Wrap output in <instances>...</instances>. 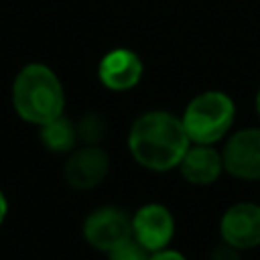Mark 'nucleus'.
<instances>
[{"mask_svg": "<svg viewBox=\"0 0 260 260\" xmlns=\"http://www.w3.org/2000/svg\"><path fill=\"white\" fill-rule=\"evenodd\" d=\"M148 256L150 252L144 246H140L134 238L124 240L108 252V260H148Z\"/></svg>", "mask_w": 260, "mask_h": 260, "instance_id": "nucleus-13", "label": "nucleus"}, {"mask_svg": "<svg viewBox=\"0 0 260 260\" xmlns=\"http://www.w3.org/2000/svg\"><path fill=\"white\" fill-rule=\"evenodd\" d=\"M177 169H179L181 177L195 187L211 185L223 173L221 150H217L213 144H193L191 142V146L187 148V152L181 158Z\"/></svg>", "mask_w": 260, "mask_h": 260, "instance_id": "nucleus-10", "label": "nucleus"}, {"mask_svg": "<svg viewBox=\"0 0 260 260\" xmlns=\"http://www.w3.org/2000/svg\"><path fill=\"white\" fill-rule=\"evenodd\" d=\"M175 236V217L162 203H144L132 213V238L150 254L169 248Z\"/></svg>", "mask_w": 260, "mask_h": 260, "instance_id": "nucleus-6", "label": "nucleus"}, {"mask_svg": "<svg viewBox=\"0 0 260 260\" xmlns=\"http://www.w3.org/2000/svg\"><path fill=\"white\" fill-rule=\"evenodd\" d=\"M148 260H187L179 250H171V248H165V250H158V252H152L148 256Z\"/></svg>", "mask_w": 260, "mask_h": 260, "instance_id": "nucleus-15", "label": "nucleus"}, {"mask_svg": "<svg viewBox=\"0 0 260 260\" xmlns=\"http://www.w3.org/2000/svg\"><path fill=\"white\" fill-rule=\"evenodd\" d=\"M207 260H244L242 256V250L225 244V242H219L211 252H209V258Z\"/></svg>", "mask_w": 260, "mask_h": 260, "instance_id": "nucleus-14", "label": "nucleus"}, {"mask_svg": "<svg viewBox=\"0 0 260 260\" xmlns=\"http://www.w3.org/2000/svg\"><path fill=\"white\" fill-rule=\"evenodd\" d=\"M236 120L234 100L219 89H205L189 100L181 114L185 132L193 144H215L232 130Z\"/></svg>", "mask_w": 260, "mask_h": 260, "instance_id": "nucleus-3", "label": "nucleus"}, {"mask_svg": "<svg viewBox=\"0 0 260 260\" xmlns=\"http://www.w3.org/2000/svg\"><path fill=\"white\" fill-rule=\"evenodd\" d=\"M191 140L179 116L167 110L140 114L128 130V150L146 171L167 173L179 167Z\"/></svg>", "mask_w": 260, "mask_h": 260, "instance_id": "nucleus-1", "label": "nucleus"}, {"mask_svg": "<svg viewBox=\"0 0 260 260\" xmlns=\"http://www.w3.org/2000/svg\"><path fill=\"white\" fill-rule=\"evenodd\" d=\"M219 236L221 242L242 252L260 246V205L254 201L230 205L219 219Z\"/></svg>", "mask_w": 260, "mask_h": 260, "instance_id": "nucleus-8", "label": "nucleus"}, {"mask_svg": "<svg viewBox=\"0 0 260 260\" xmlns=\"http://www.w3.org/2000/svg\"><path fill=\"white\" fill-rule=\"evenodd\" d=\"M223 173L240 181H260V128H242L225 140L221 148Z\"/></svg>", "mask_w": 260, "mask_h": 260, "instance_id": "nucleus-4", "label": "nucleus"}, {"mask_svg": "<svg viewBox=\"0 0 260 260\" xmlns=\"http://www.w3.org/2000/svg\"><path fill=\"white\" fill-rule=\"evenodd\" d=\"M12 104L24 122L43 126L63 114L65 91L51 67L30 63L22 67L14 79Z\"/></svg>", "mask_w": 260, "mask_h": 260, "instance_id": "nucleus-2", "label": "nucleus"}, {"mask_svg": "<svg viewBox=\"0 0 260 260\" xmlns=\"http://www.w3.org/2000/svg\"><path fill=\"white\" fill-rule=\"evenodd\" d=\"M77 128V138L83 144H102L108 136V120L104 114L100 112H85L79 116V120L75 122Z\"/></svg>", "mask_w": 260, "mask_h": 260, "instance_id": "nucleus-12", "label": "nucleus"}, {"mask_svg": "<svg viewBox=\"0 0 260 260\" xmlns=\"http://www.w3.org/2000/svg\"><path fill=\"white\" fill-rule=\"evenodd\" d=\"M254 108H256V116L260 118V87L256 91V98H254Z\"/></svg>", "mask_w": 260, "mask_h": 260, "instance_id": "nucleus-17", "label": "nucleus"}, {"mask_svg": "<svg viewBox=\"0 0 260 260\" xmlns=\"http://www.w3.org/2000/svg\"><path fill=\"white\" fill-rule=\"evenodd\" d=\"M6 211H8V203H6V197H4L2 191H0V223H2V219L6 217Z\"/></svg>", "mask_w": 260, "mask_h": 260, "instance_id": "nucleus-16", "label": "nucleus"}, {"mask_svg": "<svg viewBox=\"0 0 260 260\" xmlns=\"http://www.w3.org/2000/svg\"><path fill=\"white\" fill-rule=\"evenodd\" d=\"M41 140L53 152H69V150H73V146L79 138H77L75 124L61 114L41 126Z\"/></svg>", "mask_w": 260, "mask_h": 260, "instance_id": "nucleus-11", "label": "nucleus"}, {"mask_svg": "<svg viewBox=\"0 0 260 260\" xmlns=\"http://www.w3.org/2000/svg\"><path fill=\"white\" fill-rule=\"evenodd\" d=\"M83 238L91 248L108 254L112 248L132 238V215L116 205H102L85 217Z\"/></svg>", "mask_w": 260, "mask_h": 260, "instance_id": "nucleus-5", "label": "nucleus"}, {"mask_svg": "<svg viewBox=\"0 0 260 260\" xmlns=\"http://www.w3.org/2000/svg\"><path fill=\"white\" fill-rule=\"evenodd\" d=\"M144 75V63L136 51L126 47H116L108 51L98 63L100 83L116 93L134 89Z\"/></svg>", "mask_w": 260, "mask_h": 260, "instance_id": "nucleus-9", "label": "nucleus"}, {"mask_svg": "<svg viewBox=\"0 0 260 260\" xmlns=\"http://www.w3.org/2000/svg\"><path fill=\"white\" fill-rule=\"evenodd\" d=\"M110 173V154L100 144H83L73 150L63 167V177L77 191H91Z\"/></svg>", "mask_w": 260, "mask_h": 260, "instance_id": "nucleus-7", "label": "nucleus"}]
</instances>
